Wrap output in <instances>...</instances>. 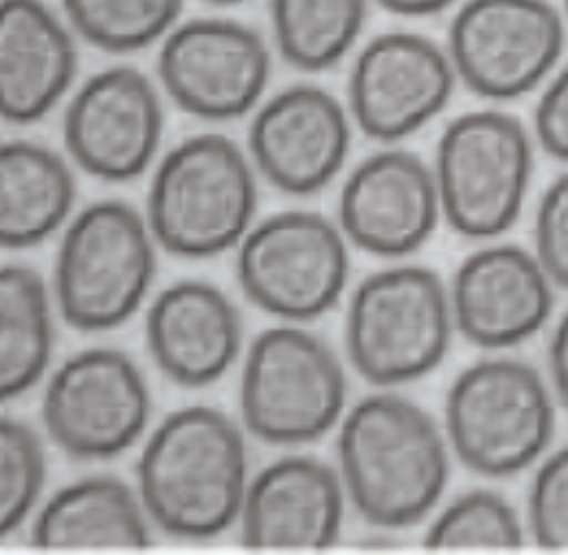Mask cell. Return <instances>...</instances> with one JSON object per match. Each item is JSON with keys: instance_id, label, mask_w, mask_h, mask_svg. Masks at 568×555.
<instances>
[{"instance_id": "cell-1", "label": "cell", "mask_w": 568, "mask_h": 555, "mask_svg": "<svg viewBox=\"0 0 568 555\" xmlns=\"http://www.w3.org/2000/svg\"><path fill=\"white\" fill-rule=\"evenodd\" d=\"M337 471L366 524L406 528L422 522L446 488L448 440L413 400L371 393L339 420Z\"/></svg>"}, {"instance_id": "cell-2", "label": "cell", "mask_w": 568, "mask_h": 555, "mask_svg": "<svg viewBox=\"0 0 568 555\" xmlns=\"http://www.w3.org/2000/svg\"><path fill=\"white\" fill-rule=\"evenodd\" d=\"M135 480L149 519L166 535L217 537L240 519L248 488L242 428L213 406L173 411L144 442Z\"/></svg>"}, {"instance_id": "cell-3", "label": "cell", "mask_w": 568, "mask_h": 555, "mask_svg": "<svg viewBox=\"0 0 568 555\" xmlns=\"http://www.w3.org/2000/svg\"><path fill=\"white\" fill-rule=\"evenodd\" d=\"M257 206L255 171L235 140L195 133L160 160L146 222L171 255L211 258L240 244Z\"/></svg>"}, {"instance_id": "cell-4", "label": "cell", "mask_w": 568, "mask_h": 555, "mask_svg": "<svg viewBox=\"0 0 568 555\" xmlns=\"http://www.w3.org/2000/svg\"><path fill=\"white\" fill-rule=\"evenodd\" d=\"M455 329L442 278L417 264L366 275L351 295L344 346L351 366L373 386H397L435 371Z\"/></svg>"}, {"instance_id": "cell-5", "label": "cell", "mask_w": 568, "mask_h": 555, "mask_svg": "<svg viewBox=\"0 0 568 555\" xmlns=\"http://www.w3.org/2000/svg\"><path fill=\"white\" fill-rule=\"evenodd\" d=\"M444 433L473 473L508 477L541 457L555 433V406L539 371L513 357L466 366L448 389Z\"/></svg>"}, {"instance_id": "cell-6", "label": "cell", "mask_w": 568, "mask_h": 555, "mask_svg": "<svg viewBox=\"0 0 568 555\" xmlns=\"http://www.w3.org/2000/svg\"><path fill=\"white\" fill-rule=\"evenodd\" d=\"M155 238L146 218L122 200H100L67 226L53 271L64 322L78 331L124 324L155 275Z\"/></svg>"}, {"instance_id": "cell-7", "label": "cell", "mask_w": 568, "mask_h": 555, "mask_svg": "<svg viewBox=\"0 0 568 555\" xmlns=\"http://www.w3.org/2000/svg\"><path fill=\"white\" fill-rule=\"evenodd\" d=\"M442 215L470 240L508 231L524 206L532 173V140L519 118L479 109L442 131L433 164Z\"/></svg>"}, {"instance_id": "cell-8", "label": "cell", "mask_w": 568, "mask_h": 555, "mask_svg": "<svg viewBox=\"0 0 568 555\" xmlns=\"http://www.w3.org/2000/svg\"><path fill=\"white\" fill-rule=\"evenodd\" d=\"M346 375L335 351L300 326H271L251 342L240 377L244 426L277 446L326 435L344 413Z\"/></svg>"}, {"instance_id": "cell-9", "label": "cell", "mask_w": 568, "mask_h": 555, "mask_svg": "<svg viewBox=\"0 0 568 555\" xmlns=\"http://www.w3.org/2000/svg\"><path fill=\"white\" fill-rule=\"evenodd\" d=\"M237 282L262 311L308 322L331 311L348 278L346 235L313 211H280L237 244Z\"/></svg>"}, {"instance_id": "cell-10", "label": "cell", "mask_w": 568, "mask_h": 555, "mask_svg": "<svg viewBox=\"0 0 568 555\" xmlns=\"http://www.w3.org/2000/svg\"><path fill=\"white\" fill-rule=\"evenodd\" d=\"M566 18L548 0H466L448 27L457 78L488 100L532 91L557 64Z\"/></svg>"}, {"instance_id": "cell-11", "label": "cell", "mask_w": 568, "mask_h": 555, "mask_svg": "<svg viewBox=\"0 0 568 555\" xmlns=\"http://www.w3.org/2000/svg\"><path fill=\"white\" fill-rule=\"evenodd\" d=\"M151 395L135 362L106 346L78 351L49 377L42 422L53 444L75 460L115 457L138 442Z\"/></svg>"}, {"instance_id": "cell-12", "label": "cell", "mask_w": 568, "mask_h": 555, "mask_svg": "<svg viewBox=\"0 0 568 555\" xmlns=\"http://www.w3.org/2000/svg\"><path fill=\"white\" fill-rule=\"evenodd\" d=\"M158 75L182 111L231 120L260 102L271 78V53L264 38L244 22L197 18L164 36Z\"/></svg>"}, {"instance_id": "cell-13", "label": "cell", "mask_w": 568, "mask_h": 555, "mask_svg": "<svg viewBox=\"0 0 568 555\" xmlns=\"http://www.w3.org/2000/svg\"><path fill=\"white\" fill-rule=\"evenodd\" d=\"M457 73L435 40L388 31L368 40L348 75V109L359 131L397 142L430 122L450 100Z\"/></svg>"}, {"instance_id": "cell-14", "label": "cell", "mask_w": 568, "mask_h": 555, "mask_svg": "<svg viewBox=\"0 0 568 555\" xmlns=\"http://www.w3.org/2000/svg\"><path fill=\"white\" fill-rule=\"evenodd\" d=\"M62 138L73 162L89 175L104 182L138 178L162 138L155 84L126 64L98 71L71 98Z\"/></svg>"}, {"instance_id": "cell-15", "label": "cell", "mask_w": 568, "mask_h": 555, "mask_svg": "<svg viewBox=\"0 0 568 555\" xmlns=\"http://www.w3.org/2000/svg\"><path fill=\"white\" fill-rule=\"evenodd\" d=\"M442 215L433 167L406 149L366 155L339 191V229L357 249L402 258L433 235Z\"/></svg>"}, {"instance_id": "cell-16", "label": "cell", "mask_w": 568, "mask_h": 555, "mask_svg": "<svg viewBox=\"0 0 568 555\" xmlns=\"http://www.w3.org/2000/svg\"><path fill=\"white\" fill-rule=\"evenodd\" d=\"M351 122L342 102L322 87L293 84L266 100L248 129L251 160L282 193L322 191L342 169Z\"/></svg>"}, {"instance_id": "cell-17", "label": "cell", "mask_w": 568, "mask_h": 555, "mask_svg": "<svg viewBox=\"0 0 568 555\" xmlns=\"http://www.w3.org/2000/svg\"><path fill=\"white\" fill-rule=\"evenodd\" d=\"M552 286L535 253L517 244L477 249L448 289L455 329L481 349L521 344L548 322Z\"/></svg>"}, {"instance_id": "cell-18", "label": "cell", "mask_w": 568, "mask_h": 555, "mask_svg": "<svg viewBox=\"0 0 568 555\" xmlns=\"http://www.w3.org/2000/svg\"><path fill=\"white\" fill-rule=\"evenodd\" d=\"M339 471L311 455H286L262 468L246 488L240 537L251 548H328L344 522Z\"/></svg>"}, {"instance_id": "cell-19", "label": "cell", "mask_w": 568, "mask_h": 555, "mask_svg": "<svg viewBox=\"0 0 568 555\" xmlns=\"http://www.w3.org/2000/svg\"><path fill=\"white\" fill-rule=\"evenodd\" d=\"M144 329L155 366L171 382L189 389L217 382L242 349L235 304L204 280L166 286L151 302Z\"/></svg>"}, {"instance_id": "cell-20", "label": "cell", "mask_w": 568, "mask_h": 555, "mask_svg": "<svg viewBox=\"0 0 568 555\" xmlns=\"http://www.w3.org/2000/svg\"><path fill=\"white\" fill-rule=\"evenodd\" d=\"M78 69L69 27L42 0H4L0 13L2 115L13 124L44 118Z\"/></svg>"}, {"instance_id": "cell-21", "label": "cell", "mask_w": 568, "mask_h": 555, "mask_svg": "<svg viewBox=\"0 0 568 555\" xmlns=\"http://www.w3.org/2000/svg\"><path fill=\"white\" fill-rule=\"evenodd\" d=\"M140 493L113 475L82 477L60 488L36 515L38 548H144L151 539Z\"/></svg>"}, {"instance_id": "cell-22", "label": "cell", "mask_w": 568, "mask_h": 555, "mask_svg": "<svg viewBox=\"0 0 568 555\" xmlns=\"http://www.w3.org/2000/svg\"><path fill=\"white\" fill-rule=\"evenodd\" d=\"M75 178L62 155L31 140H9L0 151V238L7 249L47 240L69 218Z\"/></svg>"}, {"instance_id": "cell-23", "label": "cell", "mask_w": 568, "mask_h": 555, "mask_svg": "<svg viewBox=\"0 0 568 555\" xmlns=\"http://www.w3.org/2000/svg\"><path fill=\"white\" fill-rule=\"evenodd\" d=\"M53 349L51 300L29 264H7L0 275V391L24 395L47 371Z\"/></svg>"}, {"instance_id": "cell-24", "label": "cell", "mask_w": 568, "mask_h": 555, "mask_svg": "<svg viewBox=\"0 0 568 555\" xmlns=\"http://www.w3.org/2000/svg\"><path fill=\"white\" fill-rule=\"evenodd\" d=\"M364 18L366 0H271L275 44L300 71H324L339 62Z\"/></svg>"}, {"instance_id": "cell-25", "label": "cell", "mask_w": 568, "mask_h": 555, "mask_svg": "<svg viewBox=\"0 0 568 555\" xmlns=\"http://www.w3.org/2000/svg\"><path fill=\"white\" fill-rule=\"evenodd\" d=\"M184 0H62L71 27L93 47L138 51L164 38Z\"/></svg>"}, {"instance_id": "cell-26", "label": "cell", "mask_w": 568, "mask_h": 555, "mask_svg": "<svg viewBox=\"0 0 568 555\" xmlns=\"http://www.w3.org/2000/svg\"><path fill=\"white\" fill-rule=\"evenodd\" d=\"M424 544L428 548H517L524 544V526L504 495L473 488L435 515Z\"/></svg>"}, {"instance_id": "cell-27", "label": "cell", "mask_w": 568, "mask_h": 555, "mask_svg": "<svg viewBox=\"0 0 568 555\" xmlns=\"http://www.w3.org/2000/svg\"><path fill=\"white\" fill-rule=\"evenodd\" d=\"M47 477L44 446L31 424L2 417L0 426V531L11 535L31 515Z\"/></svg>"}, {"instance_id": "cell-28", "label": "cell", "mask_w": 568, "mask_h": 555, "mask_svg": "<svg viewBox=\"0 0 568 555\" xmlns=\"http://www.w3.org/2000/svg\"><path fill=\"white\" fill-rule=\"evenodd\" d=\"M528 528L541 548H568V446L548 455L528 491Z\"/></svg>"}, {"instance_id": "cell-29", "label": "cell", "mask_w": 568, "mask_h": 555, "mask_svg": "<svg viewBox=\"0 0 568 555\" xmlns=\"http://www.w3.org/2000/svg\"><path fill=\"white\" fill-rule=\"evenodd\" d=\"M532 253L550 282L568 291V171L546 186L537 204Z\"/></svg>"}, {"instance_id": "cell-30", "label": "cell", "mask_w": 568, "mask_h": 555, "mask_svg": "<svg viewBox=\"0 0 568 555\" xmlns=\"http://www.w3.org/2000/svg\"><path fill=\"white\" fill-rule=\"evenodd\" d=\"M535 138L539 147L568 162V67H564L544 89L535 107Z\"/></svg>"}, {"instance_id": "cell-31", "label": "cell", "mask_w": 568, "mask_h": 555, "mask_svg": "<svg viewBox=\"0 0 568 555\" xmlns=\"http://www.w3.org/2000/svg\"><path fill=\"white\" fill-rule=\"evenodd\" d=\"M548 369L552 386L561 404L568 408V311L559 317L550 344H548Z\"/></svg>"}, {"instance_id": "cell-32", "label": "cell", "mask_w": 568, "mask_h": 555, "mask_svg": "<svg viewBox=\"0 0 568 555\" xmlns=\"http://www.w3.org/2000/svg\"><path fill=\"white\" fill-rule=\"evenodd\" d=\"M386 11L399 16H433L450 7L455 0H375Z\"/></svg>"}, {"instance_id": "cell-33", "label": "cell", "mask_w": 568, "mask_h": 555, "mask_svg": "<svg viewBox=\"0 0 568 555\" xmlns=\"http://www.w3.org/2000/svg\"><path fill=\"white\" fill-rule=\"evenodd\" d=\"M206 2H211V4H237L242 0H206Z\"/></svg>"}, {"instance_id": "cell-34", "label": "cell", "mask_w": 568, "mask_h": 555, "mask_svg": "<svg viewBox=\"0 0 568 555\" xmlns=\"http://www.w3.org/2000/svg\"><path fill=\"white\" fill-rule=\"evenodd\" d=\"M564 18L568 20V0H564Z\"/></svg>"}]
</instances>
